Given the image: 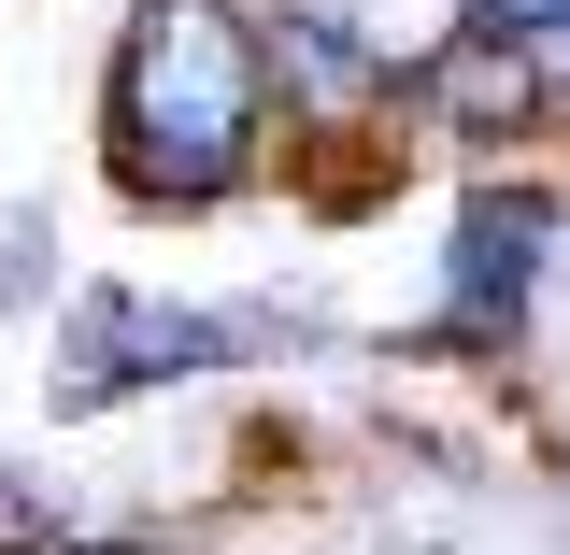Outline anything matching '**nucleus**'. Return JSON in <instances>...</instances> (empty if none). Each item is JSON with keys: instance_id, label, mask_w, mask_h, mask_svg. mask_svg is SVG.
Wrapping results in <instances>:
<instances>
[{"instance_id": "2", "label": "nucleus", "mask_w": 570, "mask_h": 555, "mask_svg": "<svg viewBox=\"0 0 570 555\" xmlns=\"http://www.w3.org/2000/svg\"><path fill=\"white\" fill-rule=\"evenodd\" d=\"M542 271H557V186L485 171V186L456 200V242H442V314H428V343L513 356V343H528V314H542Z\"/></svg>"}, {"instance_id": "4", "label": "nucleus", "mask_w": 570, "mask_h": 555, "mask_svg": "<svg viewBox=\"0 0 570 555\" xmlns=\"http://www.w3.org/2000/svg\"><path fill=\"white\" fill-rule=\"evenodd\" d=\"M456 29H485V43H570V0H456Z\"/></svg>"}, {"instance_id": "1", "label": "nucleus", "mask_w": 570, "mask_h": 555, "mask_svg": "<svg viewBox=\"0 0 570 555\" xmlns=\"http://www.w3.org/2000/svg\"><path fill=\"white\" fill-rule=\"evenodd\" d=\"M100 157L142 214H228L272 186L285 100L257 0H129L115 58H100Z\"/></svg>"}, {"instance_id": "3", "label": "nucleus", "mask_w": 570, "mask_h": 555, "mask_svg": "<svg viewBox=\"0 0 570 555\" xmlns=\"http://www.w3.org/2000/svg\"><path fill=\"white\" fill-rule=\"evenodd\" d=\"M400 115H414L428 142H456V157H528V142L570 115V58L557 43H485V29H456V43L400 86Z\"/></svg>"}]
</instances>
